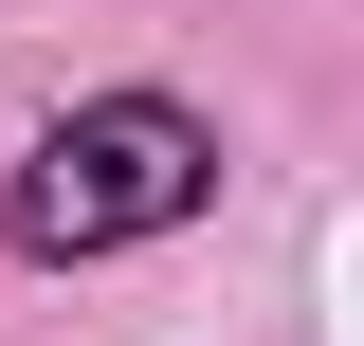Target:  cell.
<instances>
[{
  "mask_svg": "<svg viewBox=\"0 0 364 346\" xmlns=\"http://www.w3.org/2000/svg\"><path fill=\"white\" fill-rule=\"evenodd\" d=\"M200 182H219V146L182 128V110H146V91H109V110L37 128V164H18V237H37V256H109V237L200 219Z\"/></svg>",
  "mask_w": 364,
  "mask_h": 346,
  "instance_id": "1",
  "label": "cell"
}]
</instances>
